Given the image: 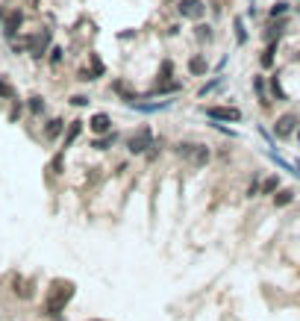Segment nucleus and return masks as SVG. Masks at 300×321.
Wrapping results in <instances>:
<instances>
[{
	"label": "nucleus",
	"mask_w": 300,
	"mask_h": 321,
	"mask_svg": "<svg viewBox=\"0 0 300 321\" xmlns=\"http://www.w3.org/2000/svg\"><path fill=\"white\" fill-rule=\"evenodd\" d=\"M147 148H153V133H150V127H141L135 136H130L127 151H130V154H144Z\"/></svg>",
	"instance_id": "obj_3"
},
{
	"label": "nucleus",
	"mask_w": 300,
	"mask_h": 321,
	"mask_svg": "<svg viewBox=\"0 0 300 321\" xmlns=\"http://www.w3.org/2000/svg\"><path fill=\"white\" fill-rule=\"evenodd\" d=\"M206 115L215 118V121H241V112L233 109V106H209Z\"/></svg>",
	"instance_id": "obj_4"
},
{
	"label": "nucleus",
	"mask_w": 300,
	"mask_h": 321,
	"mask_svg": "<svg viewBox=\"0 0 300 321\" xmlns=\"http://www.w3.org/2000/svg\"><path fill=\"white\" fill-rule=\"evenodd\" d=\"M80 130H83V121H74V124H71V133H68V139H65V148H71V142L80 136Z\"/></svg>",
	"instance_id": "obj_12"
},
{
	"label": "nucleus",
	"mask_w": 300,
	"mask_h": 321,
	"mask_svg": "<svg viewBox=\"0 0 300 321\" xmlns=\"http://www.w3.org/2000/svg\"><path fill=\"white\" fill-rule=\"evenodd\" d=\"M177 12H180L183 18L198 21L200 15H203V0H180V3H177Z\"/></svg>",
	"instance_id": "obj_5"
},
{
	"label": "nucleus",
	"mask_w": 300,
	"mask_h": 321,
	"mask_svg": "<svg viewBox=\"0 0 300 321\" xmlns=\"http://www.w3.org/2000/svg\"><path fill=\"white\" fill-rule=\"evenodd\" d=\"M59 168H62V154H59V157L53 160V171H56V174H59Z\"/></svg>",
	"instance_id": "obj_24"
},
{
	"label": "nucleus",
	"mask_w": 300,
	"mask_h": 321,
	"mask_svg": "<svg viewBox=\"0 0 300 321\" xmlns=\"http://www.w3.org/2000/svg\"><path fill=\"white\" fill-rule=\"evenodd\" d=\"M286 12V3H277L274 9H271V18H277V15H283Z\"/></svg>",
	"instance_id": "obj_22"
},
{
	"label": "nucleus",
	"mask_w": 300,
	"mask_h": 321,
	"mask_svg": "<svg viewBox=\"0 0 300 321\" xmlns=\"http://www.w3.org/2000/svg\"><path fill=\"white\" fill-rule=\"evenodd\" d=\"M92 321H103V319H92Z\"/></svg>",
	"instance_id": "obj_25"
},
{
	"label": "nucleus",
	"mask_w": 300,
	"mask_h": 321,
	"mask_svg": "<svg viewBox=\"0 0 300 321\" xmlns=\"http://www.w3.org/2000/svg\"><path fill=\"white\" fill-rule=\"evenodd\" d=\"M292 200H295V192H289V189H283V192H280V197H277L274 203H277V206H286V203H292Z\"/></svg>",
	"instance_id": "obj_13"
},
{
	"label": "nucleus",
	"mask_w": 300,
	"mask_h": 321,
	"mask_svg": "<svg viewBox=\"0 0 300 321\" xmlns=\"http://www.w3.org/2000/svg\"><path fill=\"white\" fill-rule=\"evenodd\" d=\"M21 21H24V15L15 9V12H9V18H6V24H3V30H6V35H15L18 32V27H21Z\"/></svg>",
	"instance_id": "obj_9"
},
{
	"label": "nucleus",
	"mask_w": 300,
	"mask_h": 321,
	"mask_svg": "<svg viewBox=\"0 0 300 321\" xmlns=\"http://www.w3.org/2000/svg\"><path fill=\"white\" fill-rule=\"evenodd\" d=\"M235 38H238V44H244V41H247V32H244V24H241V18L235 21Z\"/></svg>",
	"instance_id": "obj_16"
},
{
	"label": "nucleus",
	"mask_w": 300,
	"mask_h": 321,
	"mask_svg": "<svg viewBox=\"0 0 300 321\" xmlns=\"http://www.w3.org/2000/svg\"><path fill=\"white\" fill-rule=\"evenodd\" d=\"M274 53H277V44H271L265 53H262V65H265V68H271V65H274Z\"/></svg>",
	"instance_id": "obj_14"
},
{
	"label": "nucleus",
	"mask_w": 300,
	"mask_h": 321,
	"mask_svg": "<svg viewBox=\"0 0 300 321\" xmlns=\"http://www.w3.org/2000/svg\"><path fill=\"white\" fill-rule=\"evenodd\" d=\"M177 154H180V157H189L192 165H206V162H209V148H203V145L180 142V145H177Z\"/></svg>",
	"instance_id": "obj_2"
},
{
	"label": "nucleus",
	"mask_w": 300,
	"mask_h": 321,
	"mask_svg": "<svg viewBox=\"0 0 300 321\" xmlns=\"http://www.w3.org/2000/svg\"><path fill=\"white\" fill-rule=\"evenodd\" d=\"M47 41H50V32H47V30H44V32H38V35H33V38L27 41V44H30V53H33L35 59H38V56L44 53V47H47Z\"/></svg>",
	"instance_id": "obj_7"
},
{
	"label": "nucleus",
	"mask_w": 300,
	"mask_h": 321,
	"mask_svg": "<svg viewBox=\"0 0 300 321\" xmlns=\"http://www.w3.org/2000/svg\"><path fill=\"white\" fill-rule=\"evenodd\" d=\"M74 292L77 286L71 283V280H53L50 283V289H47V301H44V313L50 316V319H62V313H65V307L71 304V298H74Z\"/></svg>",
	"instance_id": "obj_1"
},
{
	"label": "nucleus",
	"mask_w": 300,
	"mask_h": 321,
	"mask_svg": "<svg viewBox=\"0 0 300 321\" xmlns=\"http://www.w3.org/2000/svg\"><path fill=\"white\" fill-rule=\"evenodd\" d=\"M295 124H298V118H295V115H283V118H277L274 133H277L280 139H289V136L295 133Z\"/></svg>",
	"instance_id": "obj_6"
},
{
	"label": "nucleus",
	"mask_w": 300,
	"mask_h": 321,
	"mask_svg": "<svg viewBox=\"0 0 300 321\" xmlns=\"http://www.w3.org/2000/svg\"><path fill=\"white\" fill-rule=\"evenodd\" d=\"M0 97H12V86H9L3 77H0Z\"/></svg>",
	"instance_id": "obj_20"
},
{
	"label": "nucleus",
	"mask_w": 300,
	"mask_h": 321,
	"mask_svg": "<svg viewBox=\"0 0 300 321\" xmlns=\"http://www.w3.org/2000/svg\"><path fill=\"white\" fill-rule=\"evenodd\" d=\"M198 38H206V41H209V38H212L209 27H203V24H200V27H198Z\"/></svg>",
	"instance_id": "obj_21"
},
{
	"label": "nucleus",
	"mask_w": 300,
	"mask_h": 321,
	"mask_svg": "<svg viewBox=\"0 0 300 321\" xmlns=\"http://www.w3.org/2000/svg\"><path fill=\"white\" fill-rule=\"evenodd\" d=\"M41 109H44V100H41V97H30V112H35V115H38Z\"/></svg>",
	"instance_id": "obj_17"
},
{
	"label": "nucleus",
	"mask_w": 300,
	"mask_h": 321,
	"mask_svg": "<svg viewBox=\"0 0 300 321\" xmlns=\"http://www.w3.org/2000/svg\"><path fill=\"white\" fill-rule=\"evenodd\" d=\"M189 71L200 77V74H206V71H209V62H206L203 56H192V59H189Z\"/></svg>",
	"instance_id": "obj_10"
},
{
	"label": "nucleus",
	"mask_w": 300,
	"mask_h": 321,
	"mask_svg": "<svg viewBox=\"0 0 300 321\" xmlns=\"http://www.w3.org/2000/svg\"><path fill=\"white\" fill-rule=\"evenodd\" d=\"M71 103H74V106H86V103H89V97L77 95V97H71Z\"/></svg>",
	"instance_id": "obj_23"
},
{
	"label": "nucleus",
	"mask_w": 300,
	"mask_h": 321,
	"mask_svg": "<svg viewBox=\"0 0 300 321\" xmlns=\"http://www.w3.org/2000/svg\"><path fill=\"white\" fill-rule=\"evenodd\" d=\"M277 186H280V177H268L265 186H262V194H271L274 189H277Z\"/></svg>",
	"instance_id": "obj_15"
},
{
	"label": "nucleus",
	"mask_w": 300,
	"mask_h": 321,
	"mask_svg": "<svg viewBox=\"0 0 300 321\" xmlns=\"http://www.w3.org/2000/svg\"><path fill=\"white\" fill-rule=\"evenodd\" d=\"M59 133H62V121H59V118H53V121L47 124V130H44V136H47V139H56Z\"/></svg>",
	"instance_id": "obj_11"
},
{
	"label": "nucleus",
	"mask_w": 300,
	"mask_h": 321,
	"mask_svg": "<svg viewBox=\"0 0 300 321\" xmlns=\"http://www.w3.org/2000/svg\"><path fill=\"white\" fill-rule=\"evenodd\" d=\"M62 62V47H53L50 50V65H59Z\"/></svg>",
	"instance_id": "obj_19"
},
{
	"label": "nucleus",
	"mask_w": 300,
	"mask_h": 321,
	"mask_svg": "<svg viewBox=\"0 0 300 321\" xmlns=\"http://www.w3.org/2000/svg\"><path fill=\"white\" fill-rule=\"evenodd\" d=\"M100 74H103V65H100V59H98V56H92V77L98 80Z\"/></svg>",
	"instance_id": "obj_18"
},
{
	"label": "nucleus",
	"mask_w": 300,
	"mask_h": 321,
	"mask_svg": "<svg viewBox=\"0 0 300 321\" xmlns=\"http://www.w3.org/2000/svg\"><path fill=\"white\" fill-rule=\"evenodd\" d=\"M89 127H92V133H98V136H103V133H109V127H112V118L106 115V112H98L92 121H89Z\"/></svg>",
	"instance_id": "obj_8"
}]
</instances>
